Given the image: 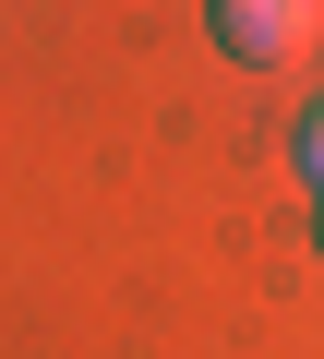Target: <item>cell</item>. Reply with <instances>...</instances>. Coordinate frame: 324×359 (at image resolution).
<instances>
[{
    "label": "cell",
    "instance_id": "obj_1",
    "mask_svg": "<svg viewBox=\"0 0 324 359\" xmlns=\"http://www.w3.org/2000/svg\"><path fill=\"white\" fill-rule=\"evenodd\" d=\"M312 25H324V0H216V36L240 60H300Z\"/></svg>",
    "mask_w": 324,
    "mask_h": 359
},
{
    "label": "cell",
    "instance_id": "obj_2",
    "mask_svg": "<svg viewBox=\"0 0 324 359\" xmlns=\"http://www.w3.org/2000/svg\"><path fill=\"white\" fill-rule=\"evenodd\" d=\"M300 156H312V180H324V108H312V132H300Z\"/></svg>",
    "mask_w": 324,
    "mask_h": 359
}]
</instances>
